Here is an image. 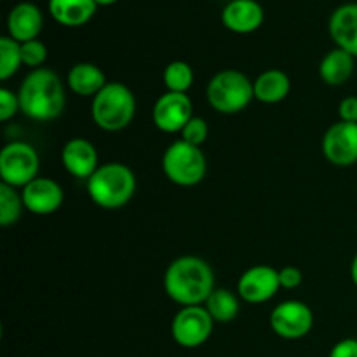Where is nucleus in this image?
I'll return each instance as SVG.
<instances>
[{"label":"nucleus","instance_id":"393cba45","mask_svg":"<svg viewBox=\"0 0 357 357\" xmlns=\"http://www.w3.org/2000/svg\"><path fill=\"white\" fill-rule=\"evenodd\" d=\"M23 65L21 58V44L9 35L0 37V79L7 80L17 73L20 66Z\"/></svg>","mask_w":357,"mask_h":357},{"label":"nucleus","instance_id":"7ed1b4c3","mask_svg":"<svg viewBox=\"0 0 357 357\" xmlns=\"http://www.w3.org/2000/svg\"><path fill=\"white\" fill-rule=\"evenodd\" d=\"M91 201L101 209H121L136 192V176L122 162L101 164L96 173L86 181Z\"/></svg>","mask_w":357,"mask_h":357},{"label":"nucleus","instance_id":"6e6552de","mask_svg":"<svg viewBox=\"0 0 357 357\" xmlns=\"http://www.w3.org/2000/svg\"><path fill=\"white\" fill-rule=\"evenodd\" d=\"M215 321L204 305L181 307L171 323L173 340L183 349H197L209 340Z\"/></svg>","mask_w":357,"mask_h":357},{"label":"nucleus","instance_id":"f3484780","mask_svg":"<svg viewBox=\"0 0 357 357\" xmlns=\"http://www.w3.org/2000/svg\"><path fill=\"white\" fill-rule=\"evenodd\" d=\"M335 47H340L357 58V3H344L337 7L328 23Z\"/></svg>","mask_w":357,"mask_h":357},{"label":"nucleus","instance_id":"1a4fd4ad","mask_svg":"<svg viewBox=\"0 0 357 357\" xmlns=\"http://www.w3.org/2000/svg\"><path fill=\"white\" fill-rule=\"evenodd\" d=\"M312 326V309L300 300H286L271 312L272 331L284 340H300L310 333Z\"/></svg>","mask_w":357,"mask_h":357},{"label":"nucleus","instance_id":"cd10ccee","mask_svg":"<svg viewBox=\"0 0 357 357\" xmlns=\"http://www.w3.org/2000/svg\"><path fill=\"white\" fill-rule=\"evenodd\" d=\"M17 112H21L17 93L7 89V87H2V89H0V121H10Z\"/></svg>","mask_w":357,"mask_h":357},{"label":"nucleus","instance_id":"f03ea898","mask_svg":"<svg viewBox=\"0 0 357 357\" xmlns=\"http://www.w3.org/2000/svg\"><path fill=\"white\" fill-rule=\"evenodd\" d=\"M21 114L31 121L49 122L63 114L66 105L65 86L51 68L31 70L17 89Z\"/></svg>","mask_w":357,"mask_h":357},{"label":"nucleus","instance_id":"bb28decb","mask_svg":"<svg viewBox=\"0 0 357 357\" xmlns=\"http://www.w3.org/2000/svg\"><path fill=\"white\" fill-rule=\"evenodd\" d=\"M180 135H181L180 139H183V142L190 143V145H195V146H201L209 136V126L204 119L194 115Z\"/></svg>","mask_w":357,"mask_h":357},{"label":"nucleus","instance_id":"f257e3e1","mask_svg":"<svg viewBox=\"0 0 357 357\" xmlns=\"http://www.w3.org/2000/svg\"><path fill=\"white\" fill-rule=\"evenodd\" d=\"M164 291L181 307L204 305L215 291V272L199 257H180L164 272Z\"/></svg>","mask_w":357,"mask_h":357},{"label":"nucleus","instance_id":"dca6fc26","mask_svg":"<svg viewBox=\"0 0 357 357\" xmlns=\"http://www.w3.org/2000/svg\"><path fill=\"white\" fill-rule=\"evenodd\" d=\"M44 28V14L31 2H20L9 10L7 35L20 44L38 38Z\"/></svg>","mask_w":357,"mask_h":357},{"label":"nucleus","instance_id":"4468645a","mask_svg":"<svg viewBox=\"0 0 357 357\" xmlns=\"http://www.w3.org/2000/svg\"><path fill=\"white\" fill-rule=\"evenodd\" d=\"M61 164L66 173L86 181L101 166L96 146L89 139L79 138V136L65 143L61 150Z\"/></svg>","mask_w":357,"mask_h":357},{"label":"nucleus","instance_id":"9b49d317","mask_svg":"<svg viewBox=\"0 0 357 357\" xmlns=\"http://www.w3.org/2000/svg\"><path fill=\"white\" fill-rule=\"evenodd\" d=\"M192 117H194V107L187 94L166 91L162 96L157 98L155 105H153V124L159 131L167 132V135L183 131Z\"/></svg>","mask_w":357,"mask_h":357},{"label":"nucleus","instance_id":"aec40b11","mask_svg":"<svg viewBox=\"0 0 357 357\" xmlns=\"http://www.w3.org/2000/svg\"><path fill=\"white\" fill-rule=\"evenodd\" d=\"M253 89L255 100L265 105H275L288 98L289 91H291V80H289L288 73H284L282 70L271 68L261 72L253 80Z\"/></svg>","mask_w":357,"mask_h":357},{"label":"nucleus","instance_id":"4be33fe9","mask_svg":"<svg viewBox=\"0 0 357 357\" xmlns=\"http://www.w3.org/2000/svg\"><path fill=\"white\" fill-rule=\"evenodd\" d=\"M204 307L215 323H230L239 314V298L227 288H215V291L206 300Z\"/></svg>","mask_w":357,"mask_h":357},{"label":"nucleus","instance_id":"5701e85b","mask_svg":"<svg viewBox=\"0 0 357 357\" xmlns=\"http://www.w3.org/2000/svg\"><path fill=\"white\" fill-rule=\"evenodd\" d=\"M162 82L166 86V91L169 93H181L187 94L194 84V68L187 61H171L164 68Z\"/></svg>","mask_w":357,"mask_h":357},{"label":"nucleus","instance_id":"412c9836","mask_svg":"<svg viewBox=\"0 0 357 357\" xmlns=\"http://www.w3.org/2000/svg\"><path fill=\"white\" fill-rule=\"evenodd\" d=\"M356 58L340 47H335L324 54L319 63V77L328 86H344L354 73Z\"/></svg>","mask_w":357,"mask_h":357},{"label":"nucleus","instance_id":"20e7f679","mask_svg":"<svg viewBox=\"0 0 357 357\" xmlns=\"http://www.w3.org/2000/svg\"><path fill=\"white\" fill-rule=\"evenodd\" d=\"M136 114V98L122 82H108L91 101V119L107 132L128 128Z\"/></svg>","mask_w":357,"mask_h":357},{"label":"nucleus","instance_id":"2eb2a0df","mask_svg":"<svg viewBox=\"0 0 357 357\" xmlns=\"http://www.w3.org/2000/svg\"><path fill=\"white\" fill-rule=\"evenodd\" d=\"M265 10L257 0H232L222 13V23L234 33H253L264 24Z\"/></svg>","mask_w":357,"mask_h":357},{"label":"nucleus","instance_id":"39448f33","mask_svg":"<svg viewBox=\"0 0 357 357\" xmlns=\"http://www.w3.org/2000/svg\"><path fill=\"white\" fill-rule=\"evenodd\" d=\"M206 98L218 114H239L255 100L253 80L239 70H222L209 80Z\"/></svg>","mask_w":357,"mask_h":357},{"label":"nucleus","instance_id":"2f4dec72","mask_svg":"<svg viewBox=\"0 0 357 357\" xmlns=\"http://www.w3.org/2000/svg\"><path fill=\"white\" fill-rule=\"evenodd\" d=\"M351 279H352V282H354L356 288H357V255H356L354 260H352V264H351Z\"/></svg>","mask_w":357,"mask_h":357},{"label":"nucleus","instance_id":"a211bd4d","mask_svg":"<svg viewBox=\"0 0 357 357\" xmlns=\"http://www.w3.org/2000/svg\"><path fill=\"white\" fill-rule=\"evenodd\" d=\"M49 14L61 26L79 28L89 23L98 10L94 0H49Z\"/></svg>","mask_w":357,"mask_h":357},{"label":"nucleus","instance_id":"9d476101","mask_svg":"<svg viewBox=\"0 0 357 357\" xmlns=\"http://www.w3.org/2000/svg\"><path fill=\"white\" fill-rule=\"evenodd\" d=\"M328 162L338 167L354 166L357 162V124L338 121L328 128L321 143Z\"/></svg>","mask_w":357,"mask_h":357},{"label":"nucleus","instance_id":"7c9ffc66","mask_svg":"<svg viewBox=\"0 0 357 357\" xmlns=\"http://www.w3.org/2000/svg\"><path fill=\"white\" fill-rule=\"evenodd\" d=\"M330 357H357V340L356 338H345L333 345Z\"/></svg>","mask_w":357,"mask_h":357},{"label":"nucleus","instance_id":"ddd939ff","mask_svg":"<svg viewBox=\"0 0 357 357\" xmlns=\"http://www.w3.org/2000/svg\"><path fill=\"white\" fill-rule=\"evenodd\" d=\"M24 209L37 216H47L58 211L63 204V188L58 181L47 176H37L21 188Z\"/></svg>","mask_w":357,"mask_h":357},{"label":"nucleus","instance_id":"a878e982","mask_svg":"<svg viewBox=\"0 0 357 357\" xmlns=\"http://www.w3.org/2000/svg\"><path fill=\"white\" fill-rule=\"evenodd\" d=\"M21 58H23V65L28 66V68H42L45 59H47V47L38 38L24 42V44H21Z\"/></svg>","mask_w":357,"mask_h":357},{"label":"nucleus","instance_id":"0eeeda50","mask_svg":"<svg viewBox=\"0 0 357 357\" xmlns=\"http://www.w3.org/2000/svg\"><path fill=\"white\" fill-rule=\"evenodd\" d=\"M38 167L40 159L30 143L10 142L0 152V178L9 187H26L38 176Z\"/></svg>","mask_w":357,"mask_h":357},{"label":"nucleus","instance_id":"473e14b6","mask_svg":"<svg viewBox=\"0 0 357 357\" xmlns=\"http://www.w3.org/2000/svg\"><path fill=\"white\" fill-rule=\"evenodd\" d=\"M94 2H96L98 7H100V6H112V3H115L117 0H94Z\"/></svg>","mask_w":357,"mask_h":357},{"label":"nucleus","instance_id":"423d86ee","mask_svg":"<svg viewBox=\"0 0 357 357\" xmlns=\"http://www.w3.org/2000/svg\"><path fill=\"white\" fill-rule=\"evenodd\" d=\"M162 171L167 180L178 187H195L208 173V160L201 146L178 139L164 152Z\"/></svg>","mask_w":357,"mask_h":357},{"label":"nucleus","instance_id":"b1692460","mask_svg":"<svg viewBox=\"0 0 357 357\" xmlns=\"http://www.w3.org/2000/svg\"><path fill=\"white\" fill-rule=\"evenodd\" d=\"M24 204L17 188L0 183V225L10 227L21 218Z\"/></svg>","mask_w":357,"mask_h":357},{"label":"nucleus","instance_id":"f8f14e48","mask_svg":"<svg viewBox=\"0 0 357 357\" xmlns=\"http://www.w3.org/2000/svg\"><path fill=\"white\" fill-rule=\"evenodd\" d=\"M281 282L279 271L268 265H255L248 268L237 281V295L248 303H265L278 295Z\"/></svg>","mask_w":357,"mask_h":357},{"label":"nucleus","instance_id":"6ab92c4d","mask_svg":"<svg viewBox=\"0 0 357 357\" xmlns=\"http://www.w3.org/2000/svg\"><path fill=\"white\" fill-rule=\"evenodd\" d=\"M107 84V75L94 63H77L66 75V86L77 96L94 98Z\"/></svg>","mask_w":357,"mask_h":357},{"label":"nucleus","instance_id":"c756f323","mask_svg":"<svg viewBox=\"0 0 357 357\" xmlns=\"http://www.w3.org/2000/svg\"><path fill=\"white\" fill-rule=\"evenodd\" d=\"M338 117L344 122L357 124V96H347L338 105Z\"/></svg>","mask_w":357,"mask_h":357},{"label":"nucleus","instance_id":"c85d7f7f","mask_svg":"<svg viewBox=\"0 0 357 357\" xmlns=\"http://www.w3.org/2000/svg\"><path fill=\"white\" fill-rule=\"evenodd\" d=\"M303 274L300 268L293 267V265H286L279 271V282H281V288L284 289H295L302 284Z\"/></svg>","mask_w":357,"mask_h":357}]
</instances>
